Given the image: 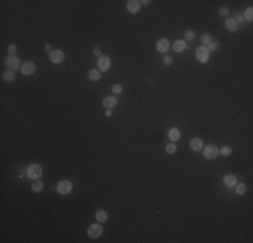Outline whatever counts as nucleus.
I'll use <instances>...</instances> for the list:
<instances>
[{"label":"nucleus","mask_w":253,"mask_h":243,"mask_svg":"<svg viewBox=\"0 0 253 243\" xmlns=\"http://www.w3.org/2000/svg\"><path fill=\"white\" fill-rule=\"evenodd\" d=\"M219 15H221V16H228V15H229V8L221 7V8H219Z\"/></svg>","instance_id":"obj_31"},{"label":"nucleus","mask_w":253,"mask_h":243,"mask_svg":"<svg viewBox=\"0 0 253 243\" xmlns=\"http://www.w3.org/2000/svg\"><path fill=\"white\" fill-rule=\"evenodd\" d=\"M109 66H110V60H109V57L106 56H101L99 58V68L101 69V70L106 72L109 69Z\"/></svg>","instance_id":"obj_9"},{"label":"nucleus","mask_w":253,"mask_h":243,"mask_svg":"<svg viewBox=\"0 0 253 243\" xmlns=\"http://www.w3.org/2000/svg\"><path fill=\"white\" fill-rule=\"evenodd\" d=\"M112 91L115 92V93H121V91H123V87L120 84H115L112 87Z\"/></svg>","instance_id":"obj_29"},{"label":"nucleus","mask_w":253,"mask_h":243,"mask_svg":"<svg viewBox=\"0 0 253 243\" xmlns=\"http://www.w3.org/2000/svg\"><path fill=\"white\" fill-rule=\"evenodd\" d=\"M210 41H211V38H210V35H209V34H203V35L201 37V42L203 43V45H208Z\"/></svg>","instance_id":"obj_27"},{"label":"nucleus","mask_w":253,"mask_h":243,"mask_svg":"<svg viewBox=\"0 0 253 243\" xmlns=\"http://www.w3.org/2000/svg\"><path fill=\"white\" fill-rule=\"evenodd\" d=\"M57 190L59 194H67L71 192V182L67 180H63V181H59L57 184Z\"/></svg>","instance_id":"obj_3"},{"label":"nucleus","mask_w":253,"mask_h":243,"mask_svg":"<svg viewBox=\"0 0 253 243\" xmlns=\"http://www.w3.org/2000/svg\"><path fill=\"white\" fill-rule=\"evenodd\" d=\"M208 46H209V49L215 50L217 49V42H215V41H210V42L208 43Z\"/></svg>","instance_id":"obj_32"},{"label":"nucleus","mask_w":253,"mask_h":243,"mask_svg":"<svg viewBox=\"0 0 253 243\" xmlns=\"http://www.w3.org/2000/svg\"><path fill=\"white\" fill-rule=\"evenodd\" d=\"M166 151L168 153V154H172V153L176 151V146L175 143H168L167 146H166Z\"/></svg>","instance_id":"obj_25"},{"label":"nucleus","mask_w":253,"mask_h":243,"mask_svg":"<svg viewBox=\"0 0 253 243\" xmlns=\"http://www.w3.org/2000/svg\"><path fill=\"white\" fill-rule=\"evenodd\" d=\"M190 147L193 149L194 151H201L202 147H203V142L199 138H193L191 142H190Z\"/></svg>","instance_id":"obj_10"},{"label":"nucleus","mask_w":253,"mask_h":243,"mask_svg":"<svg viewBox=\"0 0 253 243\" xmlns=\"http://www.w3.org/2000/svg\"><path fill=\"white\" fill-rule=\"evenodd\" d=\"M7 65L8 68H12V69H18L20 66V60L19 57H15V56H10L7 58Z\"/></svg>","instance_id":"obj_11"},{"label":"nucleus","mask_w":253,"mask_h":243,"mask_svg":"<svg viewBox=\"0 0 253 243\" xmlns=\"http://www.w3.org/2000/svg\"><path fill=\"white\" fill-rule=\"evenodd\" d=\"M234 22L237 23V25H240V26H244V18H243V15H236V19H234Z\"/></svg>","instance_id":"obj_28"},{"label":"nucleus","mask_w":253,"mask_h":243,"mask_svg":"<svg viewBox=\"0 0 253 243\" xmlns=\"http://www.w3.org/2000/svg\"><path fill=\"white\" fill-rule=\"evenodd\" d=\"M243 18H245V19H248L249 22H252L253 20V8L252 7H249L248 10L245 11V14H244V16Z\"/></svg>","instance_id":"obj_22"},{"label":"nucleus","mask_w":253,"mask_h":243,"mask_svg":"<svg viewBox=\"0 0 253 243\" xmlns=\"http://www.w3.org/2000/svg\"><path fill=\"white\" fill-rule=\"evenodd\" d=\"M236 190L238 194H244L246 192V187L245 184H236Z\"/></svg>","instance_id":"obj_23"},{"label":"nucleus","mask_w":253,"mask_h":243,"mask_svg":"<svg viewBox=\"0 0 253 243\" xmlns=\"http://www.w3.org/2000/svg\"><path fill=\"white\" fill-rule=\"evenodd\" d=\"M224 184H225L226 187L232 188V187H236L237 180H236V177L233 176V174H228V176H225V178H224Z\"/></svg>","instance_id":"obj_12"},{"label":"nucleus","mask_w":253,"mask_h":243,"mask_svg":"<svg viewBox=\"0 0 253 243\" xmlns=\"http://www.w3.org/2000/svg\"><path fill=\"white\" fill-rule=\"evenodd\" d=\"M163 63H164V65H171L172 63V57L171 56H164L163 57Z\"/></svg>","instance_id":"obj_30"},{"label":"nucleus","mask_w":253,"mask_h":243,"mask_svg":"<svg viewBox=\"0 0 253 243\" xmlns=\"http://www.w3.org/2000/svg\"><path fill=\"white\" fill-rule=\"evenodd\" d=\"M168 138L171 139V141L176 142V141H178V139L180 138V132H179V130H178V128H171V130L168 131Z\"/></svg>","instance_id":"obj_16"},{"label":"nucleus","mask_w":253,"mask_h":243,"mask_svg":"<svg viewBox=\"0 0 253 243\" xmlns=\"http://www.w3.org/2000/svg\"><path fill=\"white\" fill-rule=\"evenodd\" d=\"M140 1H136V0H131V1H128V6H126V8H128V11L129 12H137V11L140 10Z\"/></svg>","instance_id":"obj_13"},{"label":"nucleus","mask_w":253,"mask_h":243,"mask_svg":"<svg viewBox=\"0 0 253 243\" xmlns=\"http://www.w3.org/2000/svg\"><path fill=\"white\" fill-rule=\"evenodd\" d=\"M168 47H170L168 39L160 38L158 42H156V49H158V51H160V53H166V51L168 50Z\"/></svg>","instance_id":"obj_8"},{"label":"nucleus","mask_w":253,"mask_h":243,"mask_svg":"<svg viewBox=\"0 0 253 243\" xmlns=\"http://www.w3.org/2000/svg\"><path fill=\"white\" fill-rule=\"evenodd\" d=\"M89 80H92V81H97V80H100V72L99 70H90L89 72Z\"/></svg>","instance_id":"obj_19"},{"label":"nucleus","mask_w":253,"mask_h":243,"mask_svg":"<svg viewBox=\"0 0 253 243\" xmlns=\"http://www.w3.org/2000/svg\"><path fill=\"white\" fill-rule=\"evenodd\" d=\"M15 78V73L14 72H6L3 76V80L4 81H7V82H11V81H14Z\"/></svg>","instance_id":"obj_20"},{"label":"nucleus","mask_w":253,"mask_h":243,"mask_svg":"<svg viewBox=\"0 0 253 243\" xmlns=\"http://www.w3.org/2000/svg\"><path fill=\"white\" fill-rule=\"evenodd\" d=\"M15 51H16V47H15V45H10V47H8V53H10L11 56H14Z\"/></svg>","instance_id":"obj_33"},{"label":"nucleus","mask_w":253,"mask_h":243,"mask_svg":"<svg viewBox=\"0 0 253 243\" xmlns=\"http://www.w3.org/2000/svg\"><path fill=\"white\" fill-rule=\"evenodd\" d=\"M219 153H221L222 155H225V157H228V155L232 154V147H229V146H224V147H221Z\"/></svg>","instance_id":"obj_24"},{"label":"nucleus","mask_w":253,"mask_h":243,"mask_svg":"<svg viewBox=\"0 0 253 243\" xmlns=\"http://www.w3.org/2000/svg\"><path fill=\"white\" fill-rule=\"evenodd\" d=\"M172 47H174V50L176 53H180V51H183L186 49V43H185V41H176V42H174Z\"/></svg>","instance_id":"obj_17"},{"label":"nucleus","mask_w":253,"mask_h":243,"mask_svg":"<svg viewBox=\"0 0 253 243\" xmlns=\"http://www.w3.org/2000/svg\"><path fill=\"white\" fill-rule=\"evenodd\" d=\"M117 104V99L116 97H106L104 101H102V106L104 107H106V108H112V107H115Z\"/></svg>","instance_id":"obj_15"},{"label":"nucleus","mask_w":253,"mask_h":243,"mask_svg":"<svg viewBox=\"0 0 253 243\" xmlns=\"http://www.w3.org/2000/svg\"><path fill=\"white\" fill-rule=\"evenodd\" d=\"M63 58H65V54H63L62 50H53L51 53H50V61L54 63H61L63 61Z\"/></svg>","instance_id":"obj_6"},{"label":"nucleus","mask_w":253,"mask_h":243,"mask_svg":"<svg viewBox=\"0 0 253 243\" xmlns=\"http://www.w3.org/2000/svg\"><path fill=\"white\" fill-rule=\"evenodd\" d=\"M42 168L39 165H36V163H34V165H30V168L27 169V176L30 177V178H32V180H38L39 177L42 176Z\"/></svg>","instance_id":"obj_1"},{"label":"nucleus","mask_w":253,"mask_h":243,"mask_svg":"<svg viewBox=\"0 0 253 243\" xmlns=\"http://www.w3.org/2000/svg\"><path fill=\"white\" fill-rule=\"evenodd\" d=\"M45 50H46V51H50V53H51V51H53V50H51V45H46L45 46Z\"/></svg>","instance_id":"obj_35"},{"label":"nucleus","mask_w":253,"mask_h":243,"mask_svg":"<svg viewBox=\"0 0 253 243\" xmlns=\"http://www.w3.org/2000/svg\"><path fill=\"white\" fill-rule=\"evenodd\" d=\"M96 219H97L100 223H104V222H106V219H108V213H106L105 211H97Z\"/></svg>","instance_id":"obj_18"},{"label":"nucleus","mask_w":253,"mask_h":243,"mask_svg":"<svg viewBox=\"0 0 253 243\" xmlns=\"http://www.w3.org/2000/svg\"><path fill=\"white\" fill-rule=\"evenodd\" d=\"M110 115H112V111H110V109H108V111H106V116H110Z\"/></svg>","instance_id":"obj_36"},{"label":"nucleus","mask_w":253,"mask_h":243,"mask_svg":"<svg viewBox=\"0 0 253 243\" xmlns=\"http://www.w3.org/2000/svg\"><path fill=\"white\" fill-rule=\"evenodd\" d=\"M203 154L208 159H215L218 157V154H219V150H218V147L215 144H208L203 150Z\"/></svg>","instance_id":"obj_2"},{"label":"nucleus","mask_w":253,"mask_h":243,"mask_svg":"<svg viewBox=\"0 0 253 243\" xmlns=\"http://www.w3.org/2000/svg\"><path fill=\"white\" fill-rule=\"evenodd\" d=\"M88 234H89V236H90V238H93V239L99 238V236L102 234L101 225H100V224H92V225H89Z\"/></svg>","instance_id":"obj_5"},{"label":"nucleus","mask_w":253,"mask_h":243,"mask_svg":"<svg viewBox=\"0 0 253 243\" xmlns=\"http://www.w3.org/2000/svg\"><path fill=\"white\" fill-rule=\"evenodd\" d=\"M32 190L34 192H41V190L43 189V182L42 181H35V182L32 184Z\"/></svg>","instance_id":"obj_21"},{"label":"nucleus","mask_w":253,"mask_h":243,"mask_svg":"<svg viewBox=\"0 0 253 243\" xmlns=\"http://www.w3.org/2000/svg\"><path fill=\"white\" fill-rule=\"evenodd\" d=\"M141 3H143V4H144V6H148V4H150V3H151V1H147V0H144V1H141Z\"/></svg>","instance_id":"obj_37"},{"label":"nucleus","mask_w":253,"mask_h":243,"mask_svg":"<svg viewBox=\"0 0 253 243\" xmlns=\"http://www.w3.org/2000/svg\"><path fill=\"white\" fill-rule=\"evenodd\" d=\"M93 54H94L96 57H101V50H100L99 47H96V49L93 50Z\"/></svg>","instance_id":"obj_34"},{"label":"nucleus","mask_w":253,"mask_h":243,"mask_svg":"<svg viewBox=\"0 0 253 243\" xmlns=\"http://www.w3.org/2000/svg\"><path fill=\"white\" fill-rule=\"evenodd\" d=\"M195 56H197V60L199 61V62H206V61L209 60V50H208V47H205V46H201V47H198Z\"/></svg>","instance_id":"obj_4"},{"label":"nucleus","mask_w":253,"mask_h":243,"mask_svg":"<svg viewBox=\"0 0 253 243\" xmlns=\"http://www.w3.org/2000/svg\"><path fill=\"white\" fill-rule=\"evenodd\" d=\"M185 38H186L187 41H193V39L195 38V32L189 30V31H186V34H185Z\"/></svg>","instance_id":"obj_26"},{"label":"nucleus","mask_w":253,"mask_h":243,"mask_svg":"<svg viewBox=\"0 0 253 243\" xmlns=\"http://www.w3.org/2000/svg\"><path fill=\"white\" fill-rule=\"evenodd\" d=\"M225 27H226V30H228V31L234 32L236 30H237V23L234 22V19H226Z\"/></svg>","instance_id":"obj_14"},{"label":"nucleus","mask_w":253,"mask_h":243,"mask_svg":"<svg viewBox=\"0 0 253 243\" xmlns=\"http://www.w3.org/2000/svg\"><path fill=\"white\" fill-rule=\"evenodd\" d=\"M35 72V63L34 62H24L23 65H22V73L24 74V76H30V74H32Z\"/></svg>","instance_id":"obj_7"}]
</instances>
